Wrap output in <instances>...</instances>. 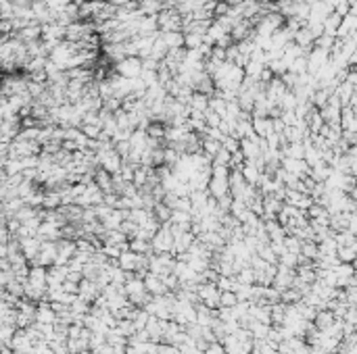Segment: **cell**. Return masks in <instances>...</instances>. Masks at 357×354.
Masks as SVG:
<instances>
[{"mask_svg":"<svg viewBox=\"0 0 357 354\" xmlns=\"http://www.w3.org/2000/svg\"><path fill=\"white\" fill-rule=\"evenodd\" d=\"M236 302H238L236 292H222V296H220V306L222 308H234Z\"/></svg>","mask_w":357,"mask_h":354,"instance_id":"1","label":"cell"},{"mask_svg":"<svg viewBox=\"0 0 357 354\" xmlns=\"http://www.w3.org/2000/svg\"><path fill=\"white\" fill-rule=\"evenodd\" d=\"M205 354H228V352H226V346H220L217 342H211L205 348Z\"/></svg>","mask_w":357,"mask_h":354,"instance_id":"2","label":"cell"}]
</instances>
